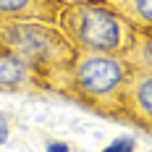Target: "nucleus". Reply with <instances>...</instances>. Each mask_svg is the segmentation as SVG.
<instances>
[{
  "mask_svg": "<svg viewBox=\"0 0 152 152\" xmlns=\"http://www.w3.org/2000/svg\"><path fill=\"white\" fill-rule=\"evenodd\" d=\"M0 45L13 50L34 68L42 92H66L76 47L55 24L45 21H0Z\"/></svg>",
  "mask_w": 152,
  "mask_h": 152,
  "instance_id": "obj_1",
  "label": "nucleus"
},
{
  "mask_svg": "<svg viewBox=\"0 0 152 152\" xmlns=\"http://www.w3.org/2000/svg\"><path fill=\"white\" fill-rule=\"evenodd\" d=\"M134 71V63L113 53H76L68 71L63 97L92 113L121 121L126 81Z\"/></svg>",
  "mask_w": 152,
  "mask_h": 152,
  "instance_id": "obj_2",
  "label": "nucleus"
},
{
  "mask_svg": "<svg viewBox=\"0 0 152 152\" xmlns=\"http://www.w3.org/2000/svg\"><path fill=\"white\" fill-rule=\"evenodd\" d=\"M55 26L68 37L76 53H113L123 55L147 31L134 29L121 16L92 0H74L58 13Z\"/></svg>",
  "mask_w": 152,
  "mask_h": 152,
  "instance_id": "obj_3",
  "label": "nucleus"
},
{
  "mask_svg": "<svg viewBox=\"0 0 152 152\" xmlns=\"http://www.w3.org/2000/svg\"><path fill=\"white\" fill-rule=\"evenodd\" d=\"M121 123H134L142 131L152 129V68L134 66L123 92Z\"/></svg>",
  "mask_w": 152,
  "mask_h": 152,
  "instance_id": "obj_4",
  "label": "nucleus"
},
{
  "mask_svg": "<svg viewBox=\"0 0 152 152\" xmlns=\"http://www.w3.org/2000/svg\"><path fill=\"white\" fill-rule=\"evenodd\" d=\"M0 92L8 94H37L42 92V84L29 63L13 50L0 45Z\"/></svg>",
  "mask_w": 152,
  "mask_h": 152,
  "instance_id": "obj_5",
  "label": "nucleus"
},
{
  "mask_svg": "<svg viewBox=\"0 0 152 152\" xmlns=\"http://www.w3.org/2000/svg\"><path fill=\"white\" fill-rule=\"evenodd\" d=\"M74 0H0V21H45L55 24L58 13Z\"/></svg>",
  "mask_w": 152,
  "mask_h": 152,
  "instance_id": "obj_6",
  "label": "nucleus"
},
{
  "mask_svg": "<svg viewBox=\"0 0 152 152\" xmlns=\"http://www.w3.org/2000/svg\"><path fill=\"white\" fill-rule=\"evenodd\" d=\"M115 16H121L134 29L152 34V0H92Z\"/></svg>",
  "mask_w": 152,
  "mask_h": 152,
  "instance_id": "obj_7",
  "label": "nucleus"
},
{
  "mask_svg": "<svg viewBox=\"0 0 152 152\" xmlns=\"http://www.w3.org/2000/svg\"><path fill=\"white\" fill-rule=\"evenodd\" d=\"M102 152H137V139L134 137H118V139H113L107 147H102Z\"/></svg>",
  "mask_w": 152,
  "mask_h": 152,
  "instance_id": "obj_8",
  "label": "nucleus"
},
{
  "mask_svg": "<svg viewBox=\"0 0 152 152\" xmlns=\"http://www.w3.org/2000/svg\"><path fill=\"white\" fill-rule=\"evenodd\" d=\"M8 137H11V121H8V115L0 113V144H5Z\"/></svg>",
  "mask_w": 152,
  "mask_h": 152,
  "instance_id": "obj_9",
  "label": "nucleus"
},
{
  "mask_svg": "<svg viewBox=\"0 0 152 152\" xmlns=\"http://www.w3.org/2000/svg\"><path fill=\"white\" fill-rule=\"evenodd\" d=\"M47 152H71V144H66V142H47Z\"/></svg>",
  "mask_w": 152,
  "mask_h": 152,
  "instance_id": "obj_10",
  "label": "nucleus"
}]
</instances>
